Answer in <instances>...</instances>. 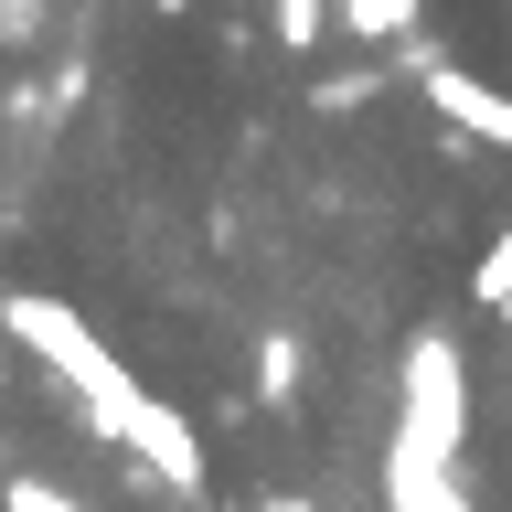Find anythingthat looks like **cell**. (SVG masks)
Here are the masks:
<instances>
[{
	"mask_svg": "<svg viewBox=\"0 0 512 512\" xmlns=\"http://www.w3.org/2000/svg\"><path fill=\"white\" fill-rule=\"evenodd\" d=\"M0 331H11V342H32L64 384H75V395H86V427H96V438H118L128 459H139V470H160L182 502L203 491V438L182 427V406H150V395H139V374H128V363L96 342L64 299H11V320H0Z\"/></svg>",
	"mask_w": 512,
	"mask_h": 512,
	"instance_id": "cell-1",
	"label": "cell"
},
{
	"mask_svg": "<svg viewBox=\"0 0 512 512\" xmlns=\"http://www.w3.org/2000/svg\"><path fill=\"white\" fill-rule=\"evenodd\" d=\"M459 438H470V384H459V342H448V331H416V342H406V416H395V459L459 470Z\"/></svg>",
	"mask_w": 512,
	"mask_h": 512,
	"instance_id": "cell-2",
	"label": "cell"
},
{
	"mask_svg": "<svg viewBox=\"0 0 512 512\" xmlns=\"http://www.w3.org/2000/svg\"><path fill=\"white\" fill-rule=\"evenodd\" d=\"M416 86L438 96V118H448V128H470V139L512 150V96H502V86H480L470 64H448V54H416Z\"/></svg>",
	"mask_w": 512,
	"mask_h": 512,
	"instance_id": "cell-3",
	"label": "cell"
},
{
	"mask_svg": "<svg viewBox=\"0 0 512 512\" xmlns=\"http://www.w3.org/2000/svg\"><path fill=\"white\" fill-rule=\"evenodd\" d=\"M384 512H470V502H459V470H427V459H384Z\"/></svg>",
	"mask_w": 512,
	"mask_h": 512,
	"instance_id": "cell-4",
	"label": "cell"
},
{
	"mask_svg": "<svg viewBox=\"0 0 512 512\" xmlns=\"http://www.w3.org/2000/svg\"><path fill=\"white\" fill-rule=\"evenodd\" d=\"M331 22H342L331 0H267V32H278L288 54H310V43H320V32H331Z\"/></svg>",
	"mask_w": 512,
	"mask_h": 512,
	"instance_id": "cell-5",
	"label": "cell"
},
{
	"mask_svg": "<svg viewBox=\"0 0 512 512\" xmlns=\"http://www.w3.org/2000/svg\"><path fill=\"white\" fill-rule=\"evenodd\" d=\"M256 395H267V406H288V395H299V342H288V331H267V342H256Z\"/></svg>",
	"mask_w": 512,
	"mask_h": 512,
	"instance_id": "cell-6",
	"label": "cell"
},
{
	"mask_svg": "<svg viewBox=\"0 0 512 512\" xmlns=\"http://www.w3.org/2000/svg\"><path fill=\"white\" fill-rule=\"evenodd\" d=\"M342 11V32H363V43H395V32L416 22V0H331Z\"/></svg>",
	"mask_w": 512,
	"mask_h": 512,
	"instance_id": "cell-7",
	"label": "cell"
},
{
	"mask_svg": "<svg viewBox=\"0 0 512 512\" xmlns=\"http://www.w3.org/2000/svg\"><path fill=\"white\" fill-rule=\"evenodd\" d=\"M470 299H480V310H502V299H512V224L491 235V246H480V267H470Z\"/></svg>",
	"mask_w": 512,
	"mask_h": 512,
	"instance_id": "cell-8",
	"label": "cell"
},
{
	"mask_svg": "<svg viewBox=\"0 0 512 512\" xmlns=\"http://www.w3.org/2000/svg\"><path fill=\"white\" fill-rule=\"evenodd\" d=\"M0 502H11V512H75V502H64V491H54V480H32V470L11 480V491H0Z\"/></svg>",
	"mask_w": 512,
	"mask_h": 512,
	"instance_id": "cell-9",
	"label": "cell"
},
{
	"mask_svg": "<svg viewBox=\"0 0 512 512\" xmlns=\"http://www.w3.org/2000/svg\"><path fill=\"white\" fill-rule=\"evenodd\" d=\"M43 32V0H0V43H32Z\"/></svg>",
	"mask_w": 512,
	"mask_h": 512,
	"instance_id": "cell-10",
	"label": "cell"
},
{
	"mask_svg": "<svg viewBox=\"0 0 512 512\" xmlns=\"http://www.w3.org/2000/svg\"><path fill=\"white\" fill-rule=\"evenodd\" d=\"M256 512H310V502H299V491H278V502H256Z\"/></svg>",
	"mask_w": 512,
	"mask_h": 512,
	"instance_id": "cell-11",
	"label": "cell"
},
{
	"mask_svg": "<svg viewBox=\"0 0 512 512\" xmlns=\"http://www.w3.org/2000/svg\"><path fill=\"white\" fill-rule=\"evenodd\" d=\"M150 11H192V0H150Z\"/></svg>",
	"mask_w": 512,
	"mask_h": 512,
	"instance_id": "cell-12",
	"label": "cell"
},
{
	"mask_svg": "<svg viewBox=\"0 0 512 512\" xmlns=\"http://www.w3.org/2000/svg\"><path fill=\"white\" fill-rule=\"evenodd\" d=\"M0 320H11V288H0Z\"/></svg>",
	"mask_w": 512,
	"mask_h": 512,
	"instance_id": "cell-13",
	"label": "cell"
},
{
	"mask_svg": "<svg viewBox=\"0 0 512 512\" xmlns=\"http://www.w3.org/2000/svg\"><path fill=\"white\" fill-rule=\"evenodd\" d=\"M502 331H512V299H502Z\"/></svg>",
	"mask_w": 512,
	"mask_h": 512,
	"instance_id": "cell-14",
	"label": "cell"
},
{
	"mask_svg": "<svg viewBox=\"0 0 512 512\" xmlns=\"http://www.w3.org/2000/svg\"><path fill=\"white\" fill-rule=\"evenodd\" d=\"M0 384H11V363H0Z\"/></svg>",
	"mask_w": 512,
	"mask_h": 512,
	"instance_id": "cell-15",
	"label": "cell"
},
{
	"mask_svg": "<svg viewBox=\"0 0 512 512\" xmlns=\"http://www.w3.org/2000/svg\"><path fill=\"white\" fill-rule=\"evenodd\" d=\"M235 11H246V0H235Z\"/></svg>",
	"mask_w": 512,
	"mask_h": 512,
	"instance_id": "cell-16",
	"label": "cell"
}]
</instances>
